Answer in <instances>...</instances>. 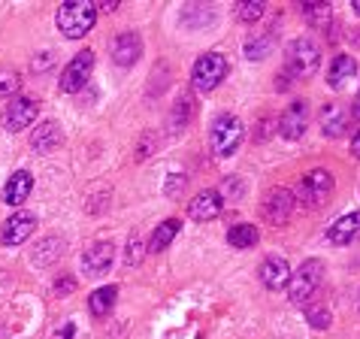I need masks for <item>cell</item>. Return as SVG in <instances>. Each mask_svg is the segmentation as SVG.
Returning <instances> with one entry per match:
<instances>
[{"label": "cell", "mask_w": 360, "mask_h": 339, "mask_svg": "<svg viewBox=\"0 0 360 339\" xmlns=\"http://www.w3.org/2000/svg\"><path fill=\"white\" fill-rule=\"evenodd\" d=\"M94 22H97V9H94V4H85V0H70V4L58 6V13H55L58 31L67 39L85 37L94 27Z\"/></svg>", "instance_id": "obj_1"}, {"label": "cell", "mask_w": 360, "mask_h": 339, "mask_svg": "<svg viewBox=\"0 0 360 339\" xmlns=\"http://www.w3.org/2000/svg\"><path fill=\"white\" fill-rule=\"evenodd\" d=\"M333 173L324 167H315V170H309V173L300 179V185H297V191H294V200L300 206H306V209H318V206H324L330 200V194H333Z\"/></svg>", "instance_id": "obj_2"}, {"label": "cell", "mask_w": 360, "mask_h": 339, "mask_svg": "<svg viewBox=\"0 0 360 339\" xmlns=\"http://www.w3.org/2000/svg\"><path fill=\"white\" fill-rule=\"evenodd\" d=\"M321 282H324V264L318 261V257H309L297 273H291V282H288V297H291V303L309 306L312 297L318 294V288H321Z\"/></svg>", "instance_id": "obj_3"}, {"label": "cell", "mask_w": 360, "mask_h": 339, "mask_svg": "<svg viewBox=\"0 0 360 339\" xmlns=\"http://www.w3.org/2000/svg\"><path fill=\"white\" fill-rule=\"evenodd\" d=\"M243 143V122L236 115H218L212 127H209V146L212 155L218 158H230Z\"/></svg>", "instance_id": "obj_4"}, {"label": "cell", "mask_w": 360, "mask_h": 339, "mask_svg": "<svg viewBox=\"0 0 360 339\" xmlns=\"http://www.w3.org/2000/svg\"><path fill=\"white\" fill-rule=\"evenodd\" d=\"M321 67V46L315 43L312 37H297L291 46H288V70L294 76H312Z\"/></svg>", "instance_id": "obj_5"}, {"label": "cell", "mask_w": 360, "mask_h": 339, "mask_svg": "<svg viewBox=\"0 0 360 339\" xmlns=\"http://www.w3.org/2000/svg\"><path fill=\"white\" fill-rule=\"evenodd\" d=\"M230 73V64H227V58L221 52H206L203 58H197V64H194V88L197 91H212V88H218L224 82V76Z\"/></svg>", "instance_id": "obj_6"}, {"label": "cell", "mask_w": 360, "mask_h": 339, "mask_svg": "<svg viewBox=\"0 0 360 339\" xmlns=\"http://www.w3.org/2000/svg\"><path fill=\"white\" fill-rule=\"evenodd\" d=\"M91 67H94V52H91V49L79 52L73 61H70V64L61 70V91H67V94L79 91V88L88 82V73H91Z\"/></svg>", "instance_id": "obj_7"}, {"label": "cell", "mask_w": 360, "mask_h": 339, "mask_svg": "<svg viewBox=\"0 0 360 339\" xmlns=\"http://www.w3.org/2000/svg\"><path fill=\"white\" fill-rule=\"evenodd\" d=\"M37 113H39V103L34 101V97H13L4 109L6 131H25V127L37 118Z\"/></svg>", "instance_id": "obj_8"}, {"label": "cell", "mask_w": 360, "mask_h": 339, "mask_svg": "<svg viewBox=\"0 0 360 339\" xmlns=\"http://www.w3.org/2000/svg\"><path fill=\"white\" fill-rule=\"evenodd\" d=\"M112 257H115V248L112 243H91L82 252V267H85V276H106L109 270H112Z\"/></svg>", "instance_id": "obj_9"}, {"label": "cell", "mask_w": 360, "mask_h": 339, "mask_svg": "<svg viewBox=\"0 0 360 339\" xmlns=\"http://www.w3.org/2000/svg\"><path fill=\"white\" fill-rule=\"evenodd\" d=\"M306 124H309V106H306V101L288 103V109L278 115V134H282L285 139H300L306 134Z\"/></svg>", "instance_id": "obj_10"}, {"label": "cell", "mask_w": 360, "mask_h": 339, "mask_svg": "<svg viewBox=\"0 0 360 339\" xmlns=\"http://www.w3.org/2000/svg\"><path fill=\"white\" fill-rule=\"evenodd\" d=\"M294 194L288 191V188H273V191L266 194L264 200V218L269 224H285L288 218L294 212Z\"/></svg>", "instance_id": "obj_11"}, {"label": "cell", "mask_w": 360, "mask_h": 339, "mask_svg": "<svg viewBox=\"0 0 360 339\" xmlns=\"http://www.w3.org/2000/svg\"><path fill=\"white\" fill-rule=\"evenodd\" d=\"M37 231V215L34 212H13L4 224V245H22L25 239H31Z\"/></svg>", "instance_id": "obj_12"}, {"label": "cell", "mask_w": 360, "mask_h": 339, "mask_svg": "<svg viewBox=\"0 0 360 339\" xmlns=\"http://www.w3.org/2000/svg\"><path fill=\"white\" fill-rule=\"evenodd\" d=\"M139 55H143V39H139L136 34L124 31V34H118L112 39V61L118 67H134L139 61Z\"/></svg>", "instance_id": "obj_13"}, {"label": "cell", "mask_w": 360, "mask_h": 339, "mask_svg": "<svg viewBox=\"0 0 360 339\" xmlns=\"http://www.w3.org/2000/svg\"><path fill=\"white\" fill-rule=\"evenodd\" d=\"M257 276H261L264 288L282 291V288H288V282H291V267H288L285 257H266L261 264V270H257Z\"/></svg>", "instance_id": "obj_14"}, {"label": "cell", "mask_w": 360, "mask_h": 339, "mask_svg": "<svg viewBox=\"0 0 360 339\" xmlns=\"http://www.w3.org/2000/svg\"><path fill=\"white\" fill-rule=\"evenodd\" d=\"M357 236H360V212L339 215L336 222L327 227V243H333V245H348Z\"/></svg>", "instance_id": "obj_15"}, {"label": "cell", "mask_w": 360, "mask_h": 339, "mask_svg": "<svg viewBox=\"0 0 360 339\" xmlns=\"http://www.w3.org/2000/svg\"><path fill=\"white\" fill-rule=\"evenodd\" d=\"M221 209H224L221 194H218V191H203V194H197L191 200V206H188V215H191L194 222H212V218L221 215Z\"/></svg>", "instance_id": "obj_16"}, {"label": "cell", "mask_w": 360, "mask_h": 339, "mask_svg": "<svg viewBox=\"0 0 360 339\" xmlns=\"http://www.w3.org/2000/svg\"><path fill=\"white\" fill-rule=\"evenodd\" d=\"M348 122H352V113H348L345 106L327 103V106L321 109V131H324V136H330V139L342 136V134L348 131Z\"/></svg>", "instance_id": "obj_17"}, {"label": "cell", "mask_w": 360, "mask_h": 339, "mask_svg": "<svg viewBox=\"0 0 360 339\" xmlns=\"http://www.w3.org/2000/svg\"><path fill=\"white\" fill-rule=\"evenodd\" d=\"M31 191H34V176L27 170H18V173L9 176V182L4 188V200L9 206H22L31 197Z\"/></svg>", "instance_id": "obj_18"}, {"label": "cell", "mask_w": 360, "mask_h": 339, "mask_svg": "<svg viewBox=\"0 0 360 339\" xmlns=\"http://www.w3.org/2000/svg\"><path fill=\"white\" fill-rule=\"evenodd\" d=\"M61 139H64V134H61V127H58V122H43V124H37V131L31 136V148L46 155V152H55V148L61 146Z\"/></svg>", "instance_id": "obj_19"}, {"label": "cell", "mask_w": 360, "mask_h": 339, "mask_svg": "<svg viewBox=\"0 0 360 339\" xmlns=\"http://www.w3.org/2000/svg\"><path fill=\"white\" fill-rule=\"evenodd\" d=\"M354 73H357V61H354V58L352 55H336L333 64H330L327 82L333 85V88H345L354 79Z\"/></svg>", "instance_id": "obj_20"}, {"label": "cell", "mask_w": 360, "mask_h": 339, "mask_svg": "<svg viewBox=\"0 0 360 339\" xmlns=\"http://www.w3.org/2000/svg\"><path fill=\"white\" fill-rule=\"evenodd\" d=\"M179 231H182V222H179V218H167V222H161V224L155 227V234H152L148 252H164V248L176 239Z\"/></svg>", "instance_id": "obj_21"}, {"label": "cell", "mask_w": 360, "mask_h": 339, "mask_svg": "<svg viewBox=\"0 0 360 339\" xmlns=\"http://www.w3.org/2000/svg\"><path fill=\"white\" fill-rule=\"evenodd\" d=\"M115 300H118V288L106 285V288H97V291L88 297V309H91V315L103 318V315H109V309L115 306Z\"/></svg>", "instance_id": "obj_22"}, {"label": "cell", "mask_w": 360, "mask_h": 339, "mask_svg": "<svg viewBox=\"0 0 360 339\" xmlns=\"http://www.w3.org/2000/svg\"><path fill=\"white\" fill-rule=\"evenodd\" d=\"M227 243L233 248H252L257 243V227L255 224H233L227 231Z\"/></svg>", "instance_id": "obj_23"}, {"label": "cell", "mask_w": 360, "mask_h": 339, "mask_svg": "<svg viewBox=\"0 0 360 339\" xmlns=\"http://www.w3.org/2000/svg\"><path fill=\"white\" fill-rule=\"evenodd\" d=\"M300 9H303L306 22L315 25V27H324L330 22V4L327 0H309V4H300Z\"/></svg>", "instance_id": "obj_24"}, {"label": "cell", "mask_w": 360, "mask_h": 339, "mask_svg": "<svg viewBox=\"0 0 360 339\" xmlns=\"http://www.w3.org/2000/svg\"><path fill=\"white\" fill-rule=\"evenodd\" d=\"M191 115H194V101H191V94H182V101H176V106H173V115H169V127L173 131H182V127L191 122Z\"/></svg>", "instance_id": "obj_25"}, {"label": "cell", "mask_w": 360, "mask_h": 339, "mask_svg": "<svg viewBox=\"0 0 360 339\" xmlns=\"http://www.w3.org/2000/svg\"><path fill=\"white\" fill-rule=\"evenodd\" d=\"M273 55V37H257L245 43V58L248 61H264V58Z\"/></svg>", "instance_id": "obj_26"}, {"label": "cell", "mask_w": 360, "mask_h": 339, "mask_svg": "<svg viewBox=\"0 0 360 339\" xmlns=\"http://www.w3.org/2000/svg\"><path fill=\"white\" fill-rule=\"evenodd\" d=\"M236 15H239V22L243 25H255L257 18L264 15V4L261 0H243V4L236 6Z\"/></svg>", "instance_id": "obj_27"}, {"label": "cell", "mask_w": 360, "mask_h": 339, "mask_svg": "<svg viewBox=\"0 0 360 339\" xmlns=\"http://www.w3.org/2000/svg\"><path fill=\"white\" fill-rule=\"evenodd\" d=\"M61 252V239L58 236H49V239H43V252H34V264H52V257Z\"/></svg>", "instance_id": "obj_28"}, {"label": "cell", "mask_w": 360, "mask_h": 339, "mask_svg": "<svg viewBox=\"0 0 360 339\" xmlns=\"http://www.w3.org/2000/svg\"><path fill=\"white\" fill-rule=\"evenodd\" d=\"M306 321L312 324L315 331H327L333 318H330V309H327V306H312V309L306 312Z\"/></svg>", "instance_id": "obj_29"}, {"label": "cell", "mask_w": 360, "mask_h": 339, "mask_svg": "<svg viewBox=\"0 0 360 339\" xmlns=\"http://www.w3.org/2000/svg\"><path fill=\"white\" fill-rule=\"evenodd\" d=\"M139 261H143V239H139V234L134 231V234H131V239H127L124 264H127V267H139Z\"/></svg>", "instance_id": "obj_30"}, {"label": "cell", "mask_w": 360, "mask_h": 339, "mask_svg": "<svg viewBox=\"0 0 360 339\" xmlns=\"http://www.w3.org/2000/svg\"><path fill=\"white\" fill-rule=\"evenodd\" d=\"M18 85H22V79H18L15 70H0V97H13Z\"/></svg>", "instance_id": "obj_31"}, {"label": "cell", "mask_w": 360, "mask_h": 339, "mask_svg": "<svg viewBox=\"0 0 360 339\" xmlns=\"http://www.w3.org/2000/svg\"><path fill=\"white\" fill-rule=\"evenodd\" d=\"M73 288H76V279L73 276H61V279H55V294H73Z\"/></svg>", "instance_id": "obj_32"}, {"label": "cell", "mask_w": 360, "mask_h": 339, "mask_svg": "<svg viewBox=\"0 0 360 339\" xmlns=\"http://www.w3.org/2000/svg\"><path fill=\"white\" fill-rule=\"evenodd\" d=\"M73 336H76L73 321H67L64 327H58V331H55V339H73Z\"/></svg>", "instance_id": "obj_33"}, {"label": "cell", "mask_w": 360, "mask_h": 339, "mask_svg": "<svg viewBox=\"0 0 360 339\" xmlns=\"http://www.w3.org/2000/svg\"><path fill=\"white\" fill-rule=\"evenodd\" d=\"M118 4H115V0H100V4L94 6V9H100V13H112V9H115Z\"/></svg>", "instance_id": "obj_34"}, {"label": "cell", "mask_w": 360, "mask_h": 339, "mask_svg": "<svg viewBox=\"0 0 360 339\" xmlns=\"http://www.w3.org/2000/svg\"><path fill=\"white\" fill-rule=\"evenodd\" d=\"M352 155L354 158H360V131L354 134V139H352Z\"/></svg>", "instance_id": "obj_35"}, {"label": "cell", "mask_w": 360, "mask_h": 339, "mask_svg": "<svg viewBox=\"0 0 360 339\" xmlns=\"http://www.w3.org/2000/svg\"><path fill=\"white\" fill-rule=\"evenodd\" d=\"M352 115L360 118V91H357V103H354V109H352Z\"/></svg>", "instance_id": "obj_36"}, {"label": "cell", "mask_w": 360, "mask_h": 339, "mask_svg": "<svg viewBox=\"0 0 360 339\" xmlns=\"http://www.w3.org/2000/svg\"><path fill=\"white\" fill-rule=\"evenodd\" d=\"M352 9H354V13L360 15V0H354V4H352Z\"/></svg>", "instance_id": "obj_37"}]
</instances>
